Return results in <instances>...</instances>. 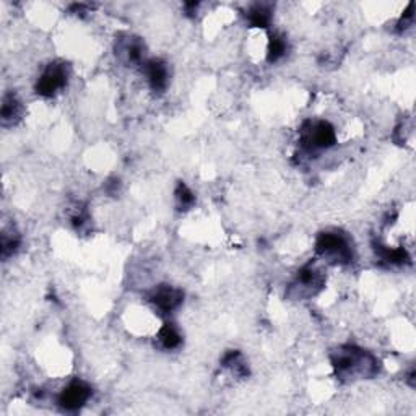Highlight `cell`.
<instances>
[{
    "instance_id": "obj_11",
    "label": "cell",
    "mask_w": 416,
    "mask_h": 416,
    "mask_svg": "<svg viewBox=\"0 0 416 416\" xmlns=\"http://www.w3.org/2000/svg\"><path fill=\"white\" fill-rule=\"evenodd\" d=\"M177 198H179V200H181L182 205H189V203L193 202L192 192L189 191V189L186 186H179V189H177Z\"/></svg>"
},
{
    "instance_id": "obj_6",
    "label": "cell",
    "mask_w": 416,
    "mask_h": 416,
    "mask_svg": "<svg viewBox=\"0 0 416 416\" xmlns=\"http://www.w3.org/2000/svg\"><path fill=\"white\" fill-rule=\"evenodd\" d=\"M151 301L162 312H171L182 302V293L176 288L162 286L153 293Z\"/></svg>"
},
{
    "instance_id": "obj_10",
    "label": "cell",
    "mask_w": 416,
    "mask_h": 416,
    "mask_svg": "<svg viewBox=\"0 0 416 416\" xmlns=\"http://www.w3.org/2000/svg\"><path fill=\"white\" fill-rule=\"evenodd\" d=\"M285 51H286L285 40H283V37L273 36L270 41V47H268V59L278 60L283 54H285Z\"/></svg>"
},
{
    "instance_id": "obj_5",
    "label": "cell",
    "mask_w": 416,
    "mask_h": 416,
    "mask_svg": "<svg viewBox=\"0 0 416 416\" xmlns=\"http://www.w3.org/2000/svg\"><path fill=\"white\" fill-rule=\"evenodd\" d=\"M92 397V389L85 382H72L59 397V404L65 410H78Z\"/></svg>"
},
{
    "instance_id": "obj_2",
    "label": "cell",
    "mask_w": 416,
    "mask_h": 416,
    "mask_svg": "<svg viewBox=\"0 0 416 416\" xmlns=\"http://www.w3.org/2000/svg\"><path fill=\"white\" fill-rule=\"evenodd\" d=\"M318 252L333 262H349L353 259L352 248L343 234L324 233L318 239Z\"/></svg>"
},
{
    "instance_id": "obj_1",
    "label": "cell",
    "mask_w": 416,
    "mask_h": 416,
    "mask_svg": "<svg viewBox=\"0 0 416 416\" xmlns=\"http://www.w3.org/2000/svg\"><path fill=\"white\" fill-rule=\"evenodd\" d=\"M333 366L340 377H371L377 372L379 363L372 354L354 347L340 348L333 356Z\"/></svg>"
},
{
    "instance_id": "obj_3",
    "label": "cell",
    "mask_w": 416,
    "mask_h": 416,
    "mask_svg": "<svg viewBox=\"0 0 416 416\" xmlns=\"http://www.w3.org/2000/svg\"><path fill=\"white\" fill-rule=\"evenodd\" d=\"M335 139L337 135H335L333 127L325 121L309 122L302 130V144L309 150L329 148L335 144Z\"/></svg>"
},
{
    "instance_id": "obj_7",
    "label": "cell",
    "mask_w": 416,
    "mask_h": 416,
    "mask_svg": "<svg viewBox=\"0 0 416 416\" xmlns=\"http://www.w3.org/2000/svg\"><path fill=\"white\" fill-rule=\"evenodd\" d=\"M145 73L151 87L155 89L166 88L168 83V69L159 60H150L145 64Z\"/></svg>"
},
{
    "instance_id": "obj_8",
    "label": "cell",
    "mask_w": 416,
    "mask_h": 416,
    "mask_svg": "<svg viewBox=\"0 0 416 416\" xmlns=\"http://www.w3.org/2000/svg\"><path fill=\"white\" fill-rule=\"evenodd\" d=\"M158 338L166 349H174L181 345V333H179L177 329L171 324H166L162 330H159Z\"/></svg>"
},
{
    "instance_id": "obj_9",
    "label": "cell",
    "mask_w": 416,
    "mask_h": 416,
    "mask_svg": "<svg viewBox=\"0 0 416 416\" xmlns=\"http://www.w3.org/2000/svg\"><path fill=\"white\" fill-rule=\"evenodd\" d=\"M20 103L17 101L13 96H6L3 98V104H2V121L3 124H12L13 121L20 116Z\"/></svg>"
},
{
    "instance_id": "obj_4",
    "label": "cell",
    "mask_w": 416,
    "mask_h": 416,
    "mask_svg": "<svg viewBox=\"0 0 416 416\" xmlns=\"http://www.w3.org/2000/svg\"><path fill=\"white\" fill-rule=\"evenodd\" d=\"M67 69L62 64H51L37 80L36 89L42 96H52L67 83Z\"/></svg>"
}]
</instances>
